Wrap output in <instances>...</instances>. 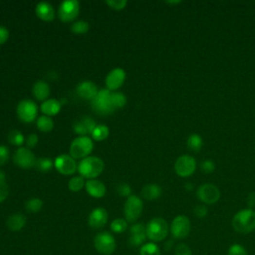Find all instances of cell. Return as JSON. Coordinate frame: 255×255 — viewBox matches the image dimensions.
<instances>
[{
  "label": "cell",
  "instance_id": "6da1fadb",
  "mask_svg": "<svg viewBox=\"0 0 255 255\" xmlns=\"http://www.w3.org/2000/svg\"><path fill=\"white\" fill-rule=\"evenodd\" d=\"M105 164L102 159L92 156L83 159L78 164V172L81 177L88 180H96L104 171Z\"/></svg>",
  "mask_w": 255,
  "mask_h": 255
},
{
  "label": "cell",
  "instance_id": "7a4b0ae2",
  "mask_svg": "<svg viewBox=\"0 0 255 255\" xmlns=\"http://www.w3.org/2000/svg\"><path fill=\"white\" fill-rule=\"evenodd\" d=\"M232 226L241 235L252 232L255 229V211L250 208L240 210L233 218Z\"/></svg>",
  "mask_w": 255,
  "mask_h": 255
},
{
  "label": "cell",
  "instance_id": "3957f363",
  "mask_svg": "<svg viewBox=\"0 0 255 255\" xmlns=\"http://www.w3.org/2000/svg\"><path fill=\"white\" fill-rule=\"evenodd\" d=\"M94 148V142L88 136H80L73 140L70 146V156L75 160L89 157Z\"/></svg>",
  "mask_w": 255,
  "mask_h": 255
},
{
  "label": "cell",
  "instance_id": "277c9868",
  "mask_svg": "<svg viewBox=\"0 0 255 255\" xmlns=\"http://www.w3.org/2000/svg\"><path fill=\"white\" fill-rule=\"evenodd\" d=\"M111 95L112 92L107 88L99 90L96 98L91 101L92 109L101 116H108L113 114L115 109L111 102Z\"/></svg>",
  "mask_w": 255,
  "mask_h": 255
},
{
  "label": "cell",
  "instance_id": "5b68a950",
  "mask_svg": "<svg viewBox=\"0 0 255 255\" xmlns=\"http://www.w3.org/2000/svg\"><path fill=\"white\" fill-rule=\"evenodd\" d=\"M146 237L154 242L163 241L168 233L167 222L162 218H156L148 221L146 226Z\"/></svg>",
  "mask_w": 255,
  "mask_h": 255
},
{
  "label": "cell",
  "instance_id": "8992f818",
  "mask_svg": "<svg viewBox=\"0 0 255 255\" xmlns=\"http://www.w3.org/2000/svg\"><path fill=\"white\" fill-rule=\"evenodd\" d=\"M144 209V203L143 200L135 196L132 195L131 197L128 198V200L125 202L124 206V212H125V218L128 222H136L142 216Z\"/></svg>",
  "mask_w": 255,
  "mask_h": 255
},
{
  "label": "cell",
  "instance_id": "52a82bcc",
  "mask_svg": "<svg viewBox=\"0 0 255 255\" xmlns=\"http://www.w3.org/2000/svg\"><path fill=\"white\" fill-rule=\"evenodd\" d=\"M80 14V3L77 0H65L58 8V17L62 22H74Z\"/></svg>",
  "mask_w": 255,
  "mask_h": 255
},
{
  "label": "cell",
  "instance_id": "ba28073f",
  "mask_svg": "<svg viewBox=\"0 0 255 255\" xmlns=\"http://www.w3.org/2000/svg\"><path fill=\"white\" fill-rule=\"evenodd\" d=\"M17 116L19 120L23 123L30 124L34 122L38 115V108L37 105L31 100H22L19 102L17 109H16Z\"/></svg>",
  "mask_w": 255,
  "mask_h": 255
},
{
  "label": "cell",
  "instance_id": "9c48e42d",
  "mask_svg": "<svg viewBox=\"0 0 255 255\" xmlns=\"http://www.w3.org/2000/svg\"><path fill=\"white\" fill-rule=\"evenodd\" d=\"M94 245L96 249L104 255L113 254L117 246L115 237L107 231L98 233L94 238Z\"/></svg>",
  "mask_w": 255,
  "mask_h": 255
},
{
  "label": "cell",
  "instance_id": "30bf717a",
  "mask_svg": "<svg viewBox=\"0 0 255 255\" xmlns=\"http://www.w3.org/2000/svg\"><path fill=\"white\" fill-rule=\"evenodd\" d=\"M37 159L35 158L34 154L30 151V148L20 146L15 151L13 155V162L14 164L24 169H29L35 166Z\"/></svg>",
  "mask_w": 255,
  "mask_h": 255
},
{
  "label": "cell",
  "instance_id": "8fae6325",
  "mask_svg": "<svg viewBox=\"0 0 255 255\" xmlns=\"http://www.w3.org/2000/svg\"><path fill=\"white\" fill-rule=\"evenodd\" d=\"M54 167L63 176H72L78 171L76 160L70 155H60L54 161Z\"/></svg>",
  "mask_w": 255,
  "mask_h": 255
},
{
  "label": "cell",
  "instance_id": "7c38bea8",
  "mask_svg": "<svg viewBox=\"0 0 255 255\" xmlns=\"http://www.w3.org/2000/svg\"><path fill=\"white\" fill-rule=\"evenodd\" d=\"M197 195L200 201L206 204H214L219 201L220 198V191L215 184L204 183L199 188Z\"/></svg>",
  "mask_w": 255,
  "mask_h": 255
},
{
  "label": "cell",
  "instance_id": "4fadbf2b",
  "mask_svg": "<svg viewBox=\"0 0 255 255\" xmlns=\"http://www.w3.org/2000/svg\"><path fill=\"white\" fill-rule=\"evenodd\" d=\"M196 168H197V163L195 159L186 155L180 157L175 164V171L182 178H186L191 176L195 173Z\"/></svg>",
  "mask_w": 255,
  "mask_h": 255
},
{
  "label": "cell",
  "instance_id": "5bb4252c",
  "mask_svg": "<svg viewBox=\"0 0 255 255\" xmlns=\"http://www.w3.org/2000/svg\"><path fill=\"white\" fill-rule=\"evenodd\" d=\"M191 226H190V221L185 216H179L177 217L171 226V231L174 237L178 239H183L188 237L190 232Z\"/></svg>",
  "mask_w": 255,
  "mask_h": 255
},
{
  "label": "cell",
  "instance_id": "9a60e30c",
  "mask_svg": "<svg viewBox=\"0 0 255 255\" xmlns=\"http://www.w3.org/2000/svg\"><path fill=\"white\" fill-rule=\"evenodd\" d=\"M126 80V72L122 68H115L106 77V87L111 92L120 89Z\"/></svg>",
  "mask_w": 255,
  "mask_h": 255
},
{
  "label": "cell",
  "instance_id": "2e32d148",
  "mask_svg": "<svg viewBox=\"0 0 255 255\" xmlns=\"http://www.w3.org/2000/svg\"><path fill=\"white\" fill-rule=\"evenodd\" d=\"M76 92L80 98L93 101L98 95L99 89L95 83L91 81H84L78 85L76 88Z\"/></svg>",
  "mask_w": 255,
  "mask_h": 255
},
{
  "label": "cell",
  "instance_id": "e0dca14e",
  "mask_svg": "<svg viewBox=\"0 0 255 255\" xmlns=\"http://www.w3.org/2000/svg\"><path fill=\"white\" fill-rule=\"evenodd\" d=\"M97 124L95 123V121L92 118L88 116H85L81 120L75 122V124L73 125V130L77 135H79V137L88 136L92 134Z\"/></svg>",
  "mask_w": 255,
  "mask_h": 255
},
{
  "label": "cell",
  "instance_id": "ac0fdd59",
  "mask_svg": "<svg viewBox=\"0 0 255 255\" xmlns=\"http://www.w3.org/2000/svg\"><path fill=\"white\" fill-rule=\"evenodd\" d=\"M108 211L106 210L103 207H97L94 210H92V212L89 216V225L95 229H99L102 228L106 225V223L108 222Z\"/></svg>",
  "mask_w": 255,
  "mask_h": 255
},
{
  "label": "cell",
  "instance_id": "d6986e66",
  "mask_svg": "<svg viewBox=\"0 0 255 255\" xmlns=\"http://www.w3.org/2000/svg\"><path fill=\"white\" fill-rule=\"evenodd\" d=\"M129 243L132 246H143L146 239V226L143 223H135L130 228Z\"/></svg>",
  "mask_w": 255,
  "mask_h": 255
},
{
  "label": "cell",
  "instance_id": "ffe728a7",
  "mask_svg": "<svg viewBox=\"0 0 255 255\" xmlns=\"http://www.w3.org/2000/svg\"><path fill=\"white\" fill-rule=\"evenodd\" d=\"M35 13L39 19L45 22H50L55 18V11L54 7L46 1L39 2L35 8Z\"/></svg>",
  "mask_w": 255,
  "mask_h": 255
},
{
  "label": "cell",
  "instance_id": "44dd1931",
  "mask_svg": "<svg viewBox=\"0 0 255 255\" xmlns=\"http://www.w3.org/2000/svg\"><path fill=\"white\" fill-rule=\"evenodd\" d=\"M32 93H33V96L38 101L45 102L46 100H48V98L50 96V93H51V89H50L49 84L47 82L43 81V80L37 81L33 85Z\"/></svg>",
  "mask_w": 255,
  "mask_h": 255
},
{
  "label": "cell",
  "instance_id": "7402d4cb",
  "mask_svg": "<svg viewBox=\"0 0 255 255\" xmlns=\"http://www.w3.org/2000/svg\"><path fill=\"white\" fill-rule=\"evenodd\" d=\"M86 187L87 193L95 199H101L106 195V191H107V188H106V185L98 180H89L86 182Z\"/></svg>",
  "mask_w": 255,
  "mask_h": 255
},
{
  "label": "cell",
  "instance_id": "603a6c76",
  "mask_svg": "<svg viewBox=\"0 0 255 255\" xmlns=\"http://www.w3.org/2000/svg\"><path fill=\"white\" fill-rule=\"evenodd\" d=\"M61 107H62V105L60 101L56 99H48L41 104L40 110L42 113H43L44 116L51 118L60 113Z\"/></svg>",
  "mask_w": 255,
  "mask_h": 255
},
{
  "label": "cell",
  "instance_id": "cb8c5ba5",
  "mask_svg": "<svg viewBox=\"0 0 255 255\" xmlns=\"http://www.w3.org/2000/svg\"><path fill=\"white\" fill-rule=\"evenodd\" d=\"M26 217L23 216L22 214H14L11 215L6 221L7 227L9 228V230L11 231H19L22 229L25 224H26Z\"/></svg>",
  "mask_w": 255,
  "mask_h": 255
},
{
  "label": "cell",
  "instance_id": "d4e9b609",
  "mask_svg": "<svg viewBox=\"0 0 255 255\" xmlns=\"http://www.w3.org/2000/svg\"><path fill=\"white\" fill-rule=\"evenodd\" d=\"M162 195V187L158 184H146L142 189V196L146 200H156Z\"/></svg>",
  "mask_w": 255,
  "mask_h": 255
},
{
  "label": "cell",
  "instance_id": "484cf974",
  "mask_svg": "<svg viewBox=\"0 0 255 255\" xmlns=\"http://www.w3.org/2000/svg\"><path fill=\"white\" fill-rule=\"evenodd\" d=\"M36 126L40 132L48 133L51 132L54 128V122L50 117L47 116H41L36 121Z\"/></svg>",
  "mask_w": 255,
  "mask_h": 255
},
{
  "label": "cell",
  "instance_id": "4316f807",
  "mask_svg": "<svg viewBox=\"0 0 255 255\" xmlns=\"http://www.w3.org/2000/svg\"><path fill=\"white\" fill-rule=\"evenodd\" d=\"M110 131L109 128L106 125H97L94 131L92 132V140L96 142H102L109 137Z\"/></svg>",
  "mask_w": 255,
  "mask_h": 255
},
{
  "label": "cell",
  "instance_id": "83f0119b",
  "mask_svg": "<svg viewBox=\"0 0 255 255\" xmlns=\"http://www.w3.org/2000/svg\"><path fill=\"white\" fill-rule=\"evenodd\" d=\"M186 145H187V147L189 148L190 151H193L195 153H198L201 150L202 147V145H203V141L201 139V137L198 134H193L190 135L187 139V142H186Z\"/></svg>",
  "mask_w": 255,
  "mask_h": 255
},
{
  "label": "cell",
  "instance_id": "f1b7e54d",
  "mask_svg": "<svg viewBox=\"0 0 255 255\" xmlns=\"http://www.w3.org/2000/svg\"><path fill=\"white\" fill-rule=\"evenodd\" d=\"M53 166H54V162L50 158L37 159L36 164H35V167L38 169V171L42 173H47L51 171Z\"/></svg>",
  "mask_w": 255,
  "mask_h": 255
},
{
  "label": "cell",
  "instance_id": "f546056e",
  "mask_svg": "<svg viewBox=\"0 0 255 255\" xmlns=\"http://www.w3.org/2000/svg\"><path fill=\"white\" fill-rule=\"evenodd\" d=\"M90 29V25L87 22V21H84V20H79V21H75V22L71 25V31L74 34L77 35H83V34H86Z\"/></svg>",
  "mask_w": 255,
  "mask_h": 255
},
{
  "label": "cell",
  "instance_id": "4dcf8cb0",
  "mask_svg": "<svg viewBox=\"0 0 255 255\" xmlns=\"http://www.w3.org/2000/svg\"><path fill=\"white\" fill-rule=\"evenodd\" d=\"M111 102L115 110L125 107L127 104V97L121 92H112Z\"/></svg>",
  "mask_w": 255,
  "mask_h": 255
},
{
  "label": "cell",
  "instance_id": "1f68e13d",
  "mask_svg": "<svg viewBox=\"0 0 255 255\" xmlns=\"http://www.w3.org/2000/svg\"><path fill=\"white\" fill-rule=\"evenodd\" d=\"M85 185H86V182H85V179L81 176H76L73 177L69 183H68V188L73 191V193H78L80 191Z\"/></svg>",
  "mask_w": 255,
  "mask_h": 255
},
{
  "label": "cell",
  "instance_id": "d6a6232c",
  "mask_svg": "<svg viewBox=\"0 0 255 255\" xmlns=\"http://www.w3.org/2000/svg\"><path fill=\"white\" fill-rule=\"evenodd\" d=\"M8 142L13 146H20L25 143V138L23 134L19 132L18 130H12L8 134Z\"/></svg>",
  "mask_w": 255,
  "mask_h": 255
},
{
  "label": "cell",
  "instance_id": "836d02e7",
  "mask_svg": "<svg viewBox=\"0 0 255 255\" xmlns=\"http://www.w3.org/2000/svg\"><path fill=\"white\" fill-rule=\"evenodd\" d=\"M141 255H161L159 246L154 242H148L144 244L140 250Z\"/></svg>",
  "mask_w": 255,
  "mask_h": 255
},
{
  "label": "cell",
  "instance_id": "e575fe53",
  "mask_svg": "<svg viewBox=\"0 0 255 255\" xmlns=\"http://www.w3.org/2000/svg\"><path fill=\"white\" fill-rule=\"evenodd\" d=\"M25 207L28 211L35 214V212L40 211L42 209V207H43V201H42L38 198H32V199H30L26 201Z\"/></svg>",
  "mask_w": 255,
  "mask_h": 255
},
{
  "label": "cell",
  "instance_id": "d590c367",
  "mask_svg": "<svg viewBox=\"0 0 255 255\" xmlns=\"http://www.w3.org/2000/svg\"><path fill=\"white\" fill-rule=\"evenodd\" d=\"M128 228V221L123 219H117L111 223V230L115 233H123Z\"/></svg>",
  "mask_w": 255,
  "mask_h": 255
},
{
  "label": "cell",
  "instance_id": "8d00e7d4",
  "mask_svg": "<svg viewBox=\"0 0 255 255\" xmlns=\"http://www.w3.org/2000/svg\"><path fill=\"white\" fill-rule=\"evenodd\" d=\"M106 4L110 6L114 10L120 11L126 8L128 1L127 0H107V1H106Z\"/></svg>",
  "mask_w": 255,
  "mask_h": 255
},
{
  "label": "cell",
  "instance_id": "74e56055",
  "mask_svg": "<svg viewBox=\"0 0 255 255\" xmlns=\"http://www.w3.org/2000/svg\"><path fill=\"white\" fill-rule=\"evenodd\" d=\"M117 193L121 197H131L132 196V187L130 184H128L126 182H122L118 185L117 187Z\"/></svg>",
  "mask_w": 255,
  "mask_h": 255
},
{
  "label": "cell",
  "instance_id": "f35d334b",
  "mask_svg": "<svg viewBox=\"0 0 255 255\" xmlns=\"http://www.w3.org/2000/svg\"><path fill=\"white\" fill-rule=\"evenodd\" d=\"M228 255H248L246 249L239 244H233L228 249Z\"/></svg>",
  "mask_w": 255,
  "mask_h": 255
},
{
  "label": "cell",
  "instance_id": "ab89813d",
  "mask_svg": "<svg viewBox=\"0 0 255 255\" xmlns=\"http://www.w3.org/2000/svg\"><path fill=\"white\" fill-rule=\"evenodd\" d=\"M200 169L204 174H211L215 172L216 169V164H214L212 161L205 160L200 164Z\"/></svg>",
  "mask_w": 255,
  "mask_h": 255
},
{
  "label": "cell",
  "instance_id": "60d3db41",
  "mask_svg": "<svg viewBox=\"0 0 255 255\" xmlns=\"http://www.w3.org/2000/svg\"><path fill=\"white\" fill-rule=\"evenodd\" d=\"M10 158L9 148L5 146H0V166L5 164Z\"/></svg>",
  "mask_w": 255,
  "mask_h": 255
},
{
  "label": "cell",
  "instance_id": "b9f144b4",
  "mask_svg": "<svg viewBox=\"0 0 255 255\" xmlns=\"http://www.w3.org/2000/svg\"><path fill=\"white\" fill-rule=\"evenodd\" d=\"M9 195V187L6 182H0V203L3 202Z\"/></svg>",
  "mask_w": 255,
  "mask_h": 255
},
{
  "label": "cell",
  "instance_id": "7bdbcfd3",
  "mask_svg": "<svg viewBox=\"0 0 255 255\" xmlns=\"http://www.w3.org/2000/svg\"><path fill=\"white\" fill-rule=\"evenodd\" d=\"M176 255H193L190 248L184 244V243H180L176 247Z\"/></svg>",
  "mask_w": 255,
  "mask_h": 255
},
{
  "label": "cell",
  "instance_id": "ee69618b",
  "mask_svg": "<svg viewBox=\"0 0 255 255\" xmlns=\"http://www.w3.org/2000/svg\"><path fill=\"white\" fill-rule=\"evenodd\" d=\"M207 212H208V210H207V207L205 205L200 204V205H197L195 207V215L199 219H204L207 216Z\"/></svg>",
  "mask_w": 255,
  "mask_h": 255
},
{
  "label": "cell",
  "instance_id": "f6af8a7d",
  "mask_svg": "<svg viewBox=\"0 0 255 255\" xmlns=\"http://www.w3.org/2000/svg\"><path fill=\"white\" fill-rule=\"evenodd\" d=\"M9 39V31L6 27L0 25V45L6 43Z\"/></svg>",
  "mask_w": 255,
  "mask_h": 255
},
{
  "label": "cell",
  "instance_id": "bcb514c9",
  "mask_svg": "<svg viewBox=\"0 0 255 255\" xmlns=\"http://www.w3.org/2000/svg\"><path fill=\"white\" fill-rule=\"evenodd\" d=\"M38 136L36 134H31L28 136V138L25 140V143H26V146L28 148H33L37 146L38 144Z\"/></svg>",
  "mask_w": 255,
  "mask_h": 255
},
{
  "label": "cell",
  "instance_id": "7dc6e473",
  "mask_svg": "<svg viewBox=\"0 0 255 255\" xmlns=\"http://www.w3.org/2000/svg\"><path fill=\"white\" fill-rule=\"evenodd\" d=\"M247 204L250 207V209L255 206V194L254 193H252V194H250L248 196V198H247Z\"/></svg>",
  "mask_w": 255,
  "mask_h": 255
},
{
  "label": "cell",
  "instance_id": "c3c4849f",
  "mask_svg": "<svg viewBox=\"0 0 255 255\" xmlns=\"http://www.w3.org/2000/svg\"><path fill=\"white\" fill-rule=\"evenodd\" d=\"M5 179H6L5 173L3 171H1V169H0V182H5Z\"/></svg>",
  "mask_w": 255,
  "mask_h": 255
},
{
  "label": "cell",
  "instance_id": "681fc988",
  "mask_svg": "<svg viewBox=\"0 0 255 255\" xmlns=\"http://www.w3.org/2000/svg\"><path fill=\"white\" fill-rule=\"evenodd\" d=\"M185 188H186L187 190H191V189H193V188H194V186H193V185H191V184H190V183L188 182V183H186V184H185Z\"/></svg>",
  "mask_w": 255,
  "mask_h": 255
}]
</instances>
